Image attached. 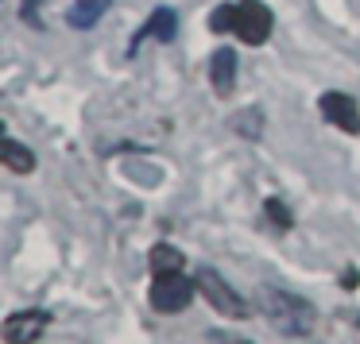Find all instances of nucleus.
<instances>
[{"label":"nucleus","mask_w":360,"mask_h":344,"mask_svg":"<svg viewBox=\"0 0 360 344\" xmlns=\"http://www.w3.org/2000/svg\"><path fill=\"white\" fill-rule=\"evenodd\" d=\"M259 305H264L267 321L279 329L283 336H310L314 333V305L306 298L290 294L279 286H259Z\"/></svg>","instance_id":"nucleus-1"},{"label":"nucleus","mask_w":360,"mask_h":344,"mask_svg":"<svg viewBox=\"0 0 360 344\" xmlns=\"http://www.w3.org/2000/svg\"><path fill=\"white\" fill-rule=\"evenodd\" d=\"M194 282H198V294H202L217 313H225V317H233V321H244V317H248V305H244V298L236 294V290L229 286V282L221 279L213 267H198V271H194Z\"/></svg>","instance_id":"nucleus-2"},{"label":"nucleus","mask_w":360,"mask_h":344,"mask_svg":"<svg viewBox=\"0 0 360 344\" xmlns=\"http://www.w3.org/2000/svg\"><path fill=\"white\" fill-rule=\"evenodd\" d=\"M194 290L198 282L186 279L182 271L174 274H155V282H151V310L155 313H182L190 302H194Z\"/></svg>","instance_id":"nucleus-3"},{"label":"nucleus","mask_w":360,"mask_h":344,"mask_svg":"<svg viewBox=\"0 0 360 344\" xmlns=\"http://www.w3.org/2000/svg\"><path fill=\"white\" fill-rule=\"evenodd\" d=\"M271 27H275V16L267 4L259 0H240V20H236V35H240L248 47H259V43L271 39Z\"/></svg>","instance_id":"nucleus-4"},{"label":"nucleus","mask_w":360,"mask_h":344,"mask_svg":"<svg viewBox=\"0 0 360 344\" xmlns=\"http://www.w3.org/2000/svg\"><path fill=\"white\" fill-rule=\"evenodd\" d=\"M47 325H51V317L43 310H24V313H12L0 325V336H4V344H35Z\"/></svg>","instance_id":"nucleus-5"},{"label":"nucleus","mask_w":360,"mask_h":344,"mask_svg":"<svg viewBox=\"0 0 360 344\" xmlns=\"http://www.w3.org/2000/svg\"><path fill=\"white\" fill-rule=\"evenodd\" d=\"M318 109L333 128H341V132H349V135L360 132V109H356V101H352L349 93H321Z\"/></svg>","instance_id":"nucleus-6"},{"label":"nucleus","mask_w":360,"mask_h":344,"mask_svg":"<svg viewBox=\"0 0 360 344\" xmlns=\"http://www.w3.org/2000/svg\"><path fill=\"white\" fill-rule=\"evenodd\" d=\"M174 35H179V12H174V8H155V12L148 16V24H143L140 32L132 35V55H136V47H140V43H148V39L171 43Z\"/></svg>","instance_id":"nucleus-7"},{"label":"nucleus","mask_w":360,"mask_h":344,"mask_svg":"<svg viewBox=\"0 0 360 344\" xmlns=\"http://www.w3.org/2000/svg\"><path fill=\"white\" fill-rule=\"evenodd\" d=\"M210 81H213V89H217L221 97L233 93V86H236V51H229V47L213 51V58H210Z\"/></svg>","instance_id":"nucleus-8"},{"label":"nucleus","mask_w":360,"mask_h":344,"mask_svg":"<svg viewBox=\"0 0 360 344\" xmlns=\"http://www.w3.org/2000/svg\"><path fill=\"white\" fill-rule=\"evenodd\" d=\"M0 166H8L12 174H32L35 171V155H32V147L0 135Z\"/></svg>","instance_id":"nucleus-9"},{"label":"nucleus","mask_w":360,"mask_h":344,"mask_svg":"<svg viewBox=\"0 0 360 344\" xmlns=\"http://www.w3.org/2000/svg\"><path fill=\"white\" fill-rule=\"evenodd\" d=\"M112 0H74L70 4V27H78V32H89V27L97 24V20L105 16V8H109Z\"/></svg>","instance_id":"nucleus-10"},{"label":"nucleus","mask_w":360,"mask_h":344,"mask_svg":"<svg viewBox=\"0 0 360 344\" xmlns=\"http://www.w3.org/2000/svg\"><path fill=\"white\" fill-rule=\"evenodd\" d=\"M148 267L155 274H174V271H182V267H186V256H182L179 248H171V244H155V248H151V256H148Z\"/></svg>","instance_id":"nucleus-11"},{"label":"nucleus","mask_w":360,"mask_h":344,"mask_svg":"<svg viewBox=\"0 0 360 344\" xmlns=\"http://www.w3.org/2000/svg\"><path fill=\"white\" fill-rule=\"evenodd\" d=\"M236 20H240V4H217L210 16V32H217V35L236 32Z\"/></svg>","instance_id":"nucleus-12"},{"label":"nucleus","mask_w":360,"mask_h":344,"mask_svg":"<svg viewBox=\"0 0 360 344\" xmlns=\"http://www.w3.org/2000/svg\"><path fill=\"white\" fill-rule=\"evenodd\" d=\"M264 213H267V217H271L279 228H290V225H295V217H290V209L279 201V197H267V201H264Z\"/></svg>","instance_id":"nucleus-13"},{"label":"nucleus","mask_w":360,"mask_h":344,"mask_svg":"<svg viewBox=\"0 0 360 344\" xmlns=\"http://www.w3.org/2000/svg\"><path fill=\"white\" fill-rule=\"evenodd\" d=\"M0 135H4V124H0Z\"/></svg>","instance_id":"nucleus-14"}]
</instances>
